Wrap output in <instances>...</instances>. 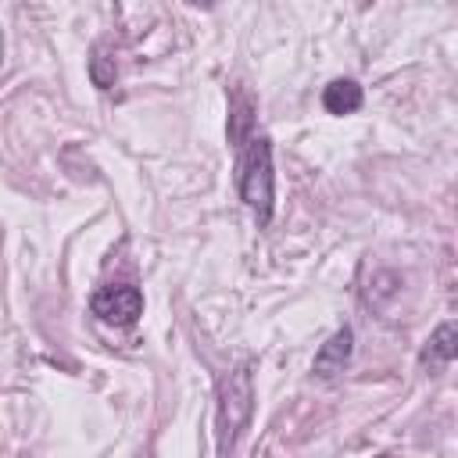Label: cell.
I'll use <instances>...</instances> for the list:
<instances>
[{
    "instance_id": "6",
    "label": "cell",
    "mask_w": 458,
    "mask_h": 458,
    "mask_svg": "<svg viewBox=\"0 0 458 458\" xmlns=\"http://www.w3.org/2000/svg\"><path fill=\"white\" fill-rule=\"evenodd\" d=\"M361 86L354 79H333L326 89H322V107L329 114H354L361 107Z\"/></svg>"
},
{
    "instance_id": "5",
    "label": "cell",
    "mask_w": 458,
    "mask_h": 458,
    "mask_svg": "<svg viewBox=\"0 0 458 458\" xmlns=\"http://www.w3.org/2000/svg\"><path fill=\"white\" fill-rule=\"evenodd\" d=\"M454 358H458V322H440L429 333L426 347L419 351V365L422 369H440V365H447Z\"/></svg>"
},
{
    "instance_id": "4",
    "label": "cell",
    "mask_w": 458,
    "mask_h": 458,
    "mask_svg": "<svg viewBox=\"0 0 458 458\" xmlns=\"http://www.w3.org/2000/svg\"><path fill=\"white\" fill-rule=\"evenodd\" d=\"M351 351H354V333L344 326V329H336V333L318 347V354H315V361H311V372H315L318 379L340 376V372L347 369V361H351Z\"/></svg>"
},
{
    "instance_id": "3",
    "label": "cell",
    "mask_w": 458,
    "mask_h": 458,
    "mask_svg": "<svg viewBox=\"0 0 458 458\" xmlns=\"http://www.w3.org/2000/svg\"><path fill=\"white\" fill-rule=\"evenodd\" d=\"M93 315L111 322V326H132L143 315V293L136 286H100L89 301Z\"/></svg>"
},
{
    "instance_id": "2",
    "label": "cell",
    "mask_w": 458,
    "mask_h": 458,
    "mask_svg": "<svg viewBox=\"0 0 458 458\" xmlns=\"http://www.w3.org/2000/svg\"><path fill=\"white\" fill-rule=\"evenodd\" d=\"M250 411H254V383H250V365L243 361L229 369L218 383V451L222 454L236 444V437L250 422Z\"/></svg>"
},
{
    "instance_id": "1",
    "label": "cell",
    "mask_w": 458,
    "mask_h": 458,
    "mask_svg": "<svg viewBox=\"0 0 458 458\" xmlns=\"http://www.w3.org/2000/svg\"><path fill=\"white\" fill-rule=\"evenodd\" d=\"M240 197L254 211L258 225H268L272 218V197H276V175H272V143L268 136H250L240 154Z\"/></svg>"
},
{
    "instance_id": "8",
    "label": "cell",
    "mask_w": 458,
    "mask_h": 458,
    "mask_svg": "<svg viewBox=\"0 0 458 458\" xmlns=\"http://www.w3.org/2000/svg\"><path fill=\"white\" fill-rule=\"evenodd\" d=\"M190 4H211V0H190Z\"/></svg>"
},
{
    "instance_id": "7",
    "label": "cell",
    "mask_w": 458,
    "mask_h": 458,
    "mask_svg": "<svg viewBox=\"0 0 458 458\" xmlns=\"http://www.w3.org/2000/svg\"><path fill=\"white\" fill-rule=\"evenodd\" d=\"M89 75H93V86L111 89V86H114V57H107L104 50H97V54L89 57Z\"/></svg>"
}]
</instances>
